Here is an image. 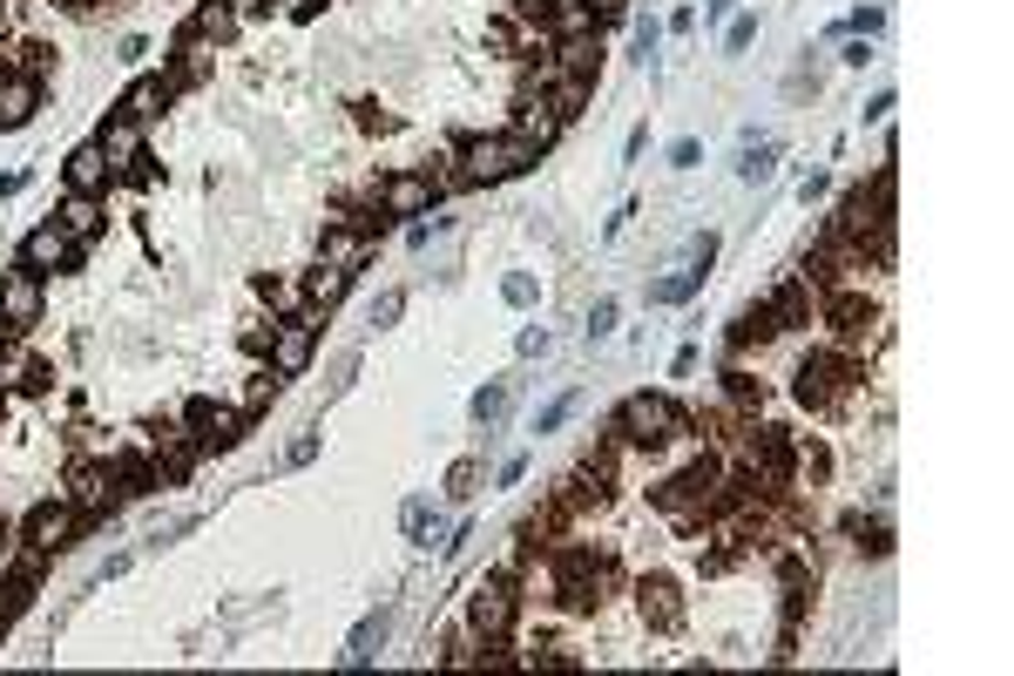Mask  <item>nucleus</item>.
Listing matches in <instances>:
<instances>
[{"mask_svg": "<svg viewBox=\"0 0 1014 676\" xmlns=\"http://www.w3.org/2000/svg\"><path fill=\"white\" fill-rule=\"evenodd\" d=\"M656 42H662V27H656V21H643V27H636V55L649 61V55H656Z\"/></svg>", "mask_w": 1014, "mask_h": 676, "instance_id": "nucleus-48", "label": "nucleus"}, {"mask_svg": "<svg viewBox=\"0 0 1014 676\" xmlns=\"http://www.w3.org/2000/svg\"><path fill=\"white\" fill-rule=\"evenodd\" d=\"M311 460H319V433H298L285 447V467H311Z\"/></svg>", "mask_w": 1014, "mask_h": 676, "instance_id": "nucleus-38", "label": "nucleus"}, {"mask_svg": "<svg viewBox=\"0 0 1014 676\" xmlns=\"http://www.w3.org/2000/svg\"><path fill=\"white\" fill-rule=\"evenodd\" d=\"M609 325H615V298H596V311H589V339H609Z\"/></svg>", "mask_w": 1014, "mask_h": 676, "instance_id": "nucleus-40", "label": "nucleus"}, {"mask_svg": "<svg viewBox=\"0 0 1014 676\" xmlns=\"http://www.w3.org/2000/svg\"><path fill=\"white\" fill-rule=\"evenodd\" d=\"M68 237H74V244H89V237L102 230V204H95V196H68V204H61V217H55Z\"/></svg>", "mask_w": 1014, "mask_h": 676, "instance_id": "nucleus-27", "label": "nucleus"}, {"mask_svg": "<svg viewBox=\"0 0 1014 676\" xmlns=\"http://www.w3.org/2000/svg\"><path fill=\"white\" fill-rule=\"evenodd\" d=\"M541 95H549V108L562 115V123H568V115H581V108H589V95H596V75H555V82L541 89Z\"/></svg>", "mask_w": 1014, "mask_h": 676, "instance_id": "nucleus-23", "label": "nucleus"}, {"mask_svg": "<svg viewBox=\"0 0 1014 676\" xmlns=\"http://www.w3.org/2000/svg\"><path fill=\"white\" fill-rule=\"evenodd\" d=\"M189 27H197L204 42H238V27H244V14H230L223 0H204V8H197V21H189Z\"/></svg>", "mask_w": 1014, "mask_h": 676, "instance_id": "nucleus-28", "label": "nucleus"}, {"mask_svg": "<svg viewBox=\"0 0 1014 676\" xmlns=\"http://www.w3.org/2000/svg\"><path fill=\"white\" fill-rule=\"evenodd\" d=\"M345 285H353V271H338V264H319L304 277V305H319V311H332L338 298H345Z\"/></svg>", "mask_w": 1014, "mask_h": 676, "instance_id": "nucleus-26", "label": "nucleus"}, {"mask_svg": "<svg viewBox=\"0 0 1014 676\" xmlns=\"http://www.w3.org/2000/svg\"><path fill=\"white\" fill-rule=\"evenodd\" d=\"M95 142H102L108 163H136V156H142V123H129V115H108Z\"/></svg>", "mask_w": 1014, "mask_h": 676, "instance_id": "nucleus-22", "label": "nucleus"}, {"mask_svg": "<svg viewBox=\"0 0 1014 676\" xmlns=\"http://www.w3.org/2000/svg\"><path fill=\"white\" fill-rule=\"evenodd\" d=\"M670 163H677V170H696V163H704V149H696V142H690V136H683V142H677V149H670Z\"/></svg>", "mask_w": 1014, "mask_h": 676, "instance_id": "nucleus-46", "label": "nucleus"}, {"mask_svg": "<svg viewBox=\"0 0 1014 676\" xmlns=\"http://www.w3.org/2000/svg\"><path fill=\"white\" fill-rule=\"evenodd\" d=\"M696 285H704V264H696V271H670V277H656V285H649V305H690Z\"/></svg>", "mask_w": 1014, "mask_h": 676, "instance_id": "nucleus-29", "label": "nucleus"}, {"mask_svg": "<svg viewBox=\"0 0 1014 676\" xmlns=\"http://www.w3.org/2000/svg\"><path fill=\"white\" fill-rule=\"evenodd\" d=\"M866 196H873V204H879V210L892 217V210H900V170H892V163H886V170H879V176L866 183Z\"/></svg>", "mask_w": 1014, "mask_h": 676, "instance_id": "nucleus-33", "label": "nucleus"}, {"mask_svg": "<svg viewBox=\"0 0 1014 676\" xmlns=\"http://www.w3.org/2000/svg\"><path fill=\"white\" fill-rule=\"evenodd\" d=\"M270 339H278V325H251V332H244L251 352H270Z\"/></svg>", "mask_w": 1014, "mask_h": 676, "instance_id": "nucleus-50", "label": "nucleus"}, {"mask_svg": "<svg viewBox=\"0 0 1014 676\" xmlns=\"http://www.w3.org/2000/svg\"><path fill=\"white\" fill-rule=\"evenodd\" d=\"M230 14H257V8H270V0H223Z\"/></svg>", "mask_w": 1014, "mask_h": 676, "instance_id": "nucleus-51", "label": "nucleus"}, {"mask_svg": "<svg viewBox=\"0 0 1014 676\" xmlns=\"http://www.w3.org/2000/svg\"><path fill=\"white\" fill-rule=\"evenodd\" d=\"M0 89H8V61H0Z\"/></svg>", "mask_w": 1014, "mask_h": 676, "instance_id": "nucleus-52", "label": "nucleus"}, {"mask_svg": "<svg viewBox=\"0 0 1014 676\" xmlns=\"http://www.w3.org/2000/svg\"><path fill=\"white\" fill-rule=\"evenodd\" d=\"M0 61H8V75H27V82H48V75H55V48L48 42H14Z\"/></svg>", "mask_w": 1014, "mask_h": 676, "instance_id": "nucleus-24", "label": "nucleus"}, {"mask_svg": "<svg viewBox=\"0 0 1014 676\" xmlns=\"http://www.w3.org/2000/svg\"><path fill=\"white\" fill-rule=\"evenodd\" d=\"M771 339H777V318H771V305H745V311L730 318V332H724V345H730V352H751V345L764 352Z\"/></svg>", "mask_w": 1014, "mask_h": 676, "instance_id": "nucleus-15", "label": "nucleus"}, {"mask_svg": "<svg viewBox=\"0 0 1014 676\" xmlns=\"http://www.w3.org/2000/svg\"><path fill=\"white\" fill-rule=\"evenodd\" d=\"M474 481H481V467H474V460H453V473H447V494H453V501H466V494H474Z\"/></svg>", "mask_w": 1014, "mask_h": 676, "instance_id": "nucleus-37", "label": "nucleus"}, {"mask_svg": "<svg viewBox=\"0 0 1014 676\" xmlns=\"http://www.w3.org/2000/svg\"><path fill=\"white\" fill-rule=\"evenodd\" d=\"M541 352H549V332L528 325V332H521V359H541Z\"/></svg>", "mask_w": 1014, "mask_h": 676, "instance_id": "nucleus-47", "label": "nucleus"}, {"mask_svg": "<svg viewBox=\"0 0 1014 676\" xmlns=\"http://www.w3.org/2000/svg\"><path fill=\"white\" fill-rule=\"evenodd\" d=\"M771 318H777V332H811V318H818V291L805 285V277H785L771 298Z\"/></svg>", "mask_w": 1014, "mask_h": 676, "instance_id": "nucleus-11", "label": "nucleus"}, {"mask_svg": "<svg viewBox=\"0 0 1014 676\" xmlns=\"http://www.w3.org/2000/svg\"><path fill=\"white\" fill-rule=\"evenodd\" d=\"M379 204H385V217H419L426 204H434V183H426V176H385Z\"/></svg>", "mask_w": 1014, "mask_h": 676, "instance_id": "nucleus-16", "label": "nucleus"}, {"mask_svg": "<svg viewBox=\"0 0 1014 676\" xmlns=\"http://www.w3.org/2000/svg\"><path fill=\"white\" fill-rule=\"evenodd\" d=\"M278 386H285V373H278V366H270V373H257V379H251V392H244V413L270 406V400H278Z\"/></svg>", "mask_w": 1014, "mask_h": 676, "instance_id": "nucleus-34", "label": "nucleus"}, {"mask_svg": "<svg viewBox=\"0 0 1014 676\" xmlns=\"http://www.w3.org/2000/svg\"><path fill=\"white\" fill-rule=\"evenodd\" d=\"M575 413V400H555V406H541V420H534V433H555L562 420Z\"/></svg>", "mask_w": 1014, "mask_h": 676, "instance_id": "nucleus-42", "label": "nucleus"}, {"mask_svg": "<svg viewBox=\"0 0 1014 676\" xmlns=\"http://www.w3.org/2000/svg\"><path fill=\"white\" fill-rule=\"evenodd\" d=\"M385 635H393V616H385V609H372V616L353 629V643H345V663H353V669H366V663L385 650Z\"/></svg>", "mask_w": 1014, "mask_h": 676, "instance_id": "nucleus-21", "label": "nucleus"}, {"mask_svg": "<svg viewBox=\"0 0 1014 676\" xmlns=\"http://www.w3.org/2000/svg\"><path fill=\"white\" fill-rule=\"evenodd\" d=\"M406 311V291H385L379 305H372V325H393V318Z\"/></svg>", "mask_w": 1014, "mask_h": 676, "instance_id": "nucleus-41", "label": "nucleus"}, {"mask_svg": "<svg viewBox=\"0 0 1014 676\" xmlns=\"http://www.w3.org/2000/svg\"><path fill=\"white\" fill-rule=\"evenodd\" d=\"M555 68L562 75H596L602 68V34H562V42H549Z\"/></svg>", "mask_w": 1014, "mask_h": 676, "instance_id": "nucleus-18", "label": "nucleus"}, {"mask_svg": "<svg viewBox=\"0 0 1014 676\" xmlns=\"http://www.w3.org/2000/svg\"><path fill=\"white\" fill-rule=\"evenodd\" d=\"M636 609H643V622H649L656 635H677L683 616H690V609H683V588H677L670 575H643V582H636Z\"/></svg>", "mask_w": 1014, "mask_h": 676, "instance_id": "nucleus-9", "label": "nucleus"}, {"mask_svg": "<svg viewBox=\"0 0 1014 676\" xmlns=\"http://www.w3.org/2000/svg\"><path fill=\"white\" fill-rule=\"evenodd\" d=\"M845 535L860 554H892V528L886 522H866V514H845Z\"/></svg>", "mask_w": 1014, "mask_h": 676, "instance_id": "nucleus-31", "label": "nucleus"}, {"mask_svg": "<svg viewBox=\"0 0 1014 676\" xmlns=\"http://www.w3.org/2000/svg\"><path fill=\"white\" fill-rule=\"evenodd\" d=\"M21 264L27 271H68V264H82V244H74L61 224H42V230L21 237Z\"/></svg>", "mask_w": 1014, "mask_h": 676, "instance_id": "nucleus-10", "label": "nucleus"}, {"mask_svg": "<svg viewBox=\"0 0 1014 676\" xmlns=\"http://www.w3.org/2000/svg\"><path fill=\"white\" fill-rule=\"evenodd\" d=\"M609 433H615L622 447L662 454V447H690V440H696V420H690L677 400H662V392H630V400L615 406Z\"/></svg>", "mask_w": 1014, "mask_h": 676, "instance_id": "nucleus-2", "label": "nucleus"}, {"mask_svg": "<svg viewBox=\"0 0 1014 676\" xmlns=\"http://www.w3.org/2000/svg\"><path fill=\"white\" fill-rule=\"evenodd\" d=\"M507 413V386H481L474 392V420H500Z\"/></svg>", "mask_w": 1014, "mask_h": 676, "instance_id": "nucleus-36", "label": "nucleus"}, {"mask_svg": "<svg viewBox=\"0 0 1014 676\" xmlns=\"http://www.w3.org/2000/svg\"><path fill=\"white\" fill-rule=\"evenodd\" d=\"M860 386H866V359L826 339V345H811V359L798 366V406H811L818 420H839L852 400H860Z\"/></svg>", "mask_w": 1014, "mask_h": 676, "instance_id": "nucleus-1", "label": "nucleus"}, {"mask_svg": "<svg viewBox=\"0 0 1014 676\" xmlns=\"http://www.w3.org/2000/svg\"><path fill=\"white\" fill-rule=\"evenodd\" d=\"M42 318V271H0V325L8 332H27Z\"/></svg>", "mask_w": 1014, "mask_h": 676, "instance_id": "nucleus-8", "label": "nucleus"}, {"mask_svg": "<svg viewBox=\"0 0 1014 676\" xmlns=\"http://www.w3.org/2000/svg\"><path fill=\"white\" fill-rule=\"evenodd\" d=\"M257 298H264L270 311H285V318L304 311V285H298V277H257Z\"/></svg>", "mask_w": 1014, "mask_h": 676, "instance_id": "nucleus-30", "label": "nucleus"}, {"mask_svg": "<svg viewBox=\"0 0 1014 676\" xmlns=\"http://www.w3.org/2000/svg\"><path fill=\"white\" fill-rule=\"evenodd\" d=\"M751 42H758V21H751V14H737V21H730V34H724V48L737 55V48H751Z\"/></svg>", "mask_w": 1014, "mask_h": 676, "instance_id": "nucleus-39", "label": "nucleus"}, {"mask_svg": "<svg viewBox=\"0 0 1014 676\" xmlns=\"http://www.w3.org/2000/svg\"><path fill=\"white\" fill-rule=\"evenodd\" d=\"M61 501L82 507V522H108V514L123 507L129 494H123V481H115V467H108V460H74V467H68Z\"/></svg>", "mask_w": 1014, "mask_h": 676, "instance_id": "nucleus-5", "label": "nucleus"}, {"mask_svg": "<svg viewBox=\"0 0 1014 676\" xmlns=\"http://www.w3.org/2000/svg\"><path fill=\"white\" fill-rule=\"evenodd\" d=\"M359 108V129H393V115H385L379 102H353Z\"/></svg>", "mask_w": 1014, "mask_h": 676, "instance_id": "nucleus-44", "label": "nucleus"}, {"mask_svg": "<svg viewBox=\"0 0 1014 676\" xmlns=\"http://www.w3.org/2000/svg\"><path fill=\"white\" fill-rule=\"evenodd\" d=\"M724 406H730V413H745V420H758V406H764V379H751L745 366H730V373H724Z\"/></svg>", "mask_w": 1014, "mask_h": 676, "instance_id": "nucleus-25", "label": "nucleus"}, {"mask_svg": "<svg viewBox=\"0 0 1014 676\" xmlns=\"http://www.w3.org/2000/svg\"><path fill=\"white\" fill-rule=\"evenodd\" d=\"M319 325H325V311H319V305H304L298 318H278V339H270V366H278L285 379L311 366V339H319Z\"/></svg>", "mask_w": 1014, "mask_h": 676, "instance_id": "nucleus-7", "label": "nucleus"}, {"mask_svg": "<svg viewBox=\"0 0 1014 676\" xmlns=\"http://www.w3.org/2000/svg\"><path fill=\"white\" fill-rule=\"evenodd\" d=\"M400 528H406L413 541L426 535V501H406V507H400Z\"/></svg>", "mask_w": 1014, "mask_h": 676, "instance_id": "nucleus-43", "label": "nucleus"}, {"mask_svg": "<svg viewBox=\"0 0 1014 676\" xmlns=\"http://www.w3.org/2000/svg\"><path fill=\"white\" fill-rule=\"evenodd\" d=\"M0 386H21V392H48V386H55V373H48L42 359H27L21 345H0Z\"/></svg>", "mask_w": 1014, "mask_h": 676, "instance_id": "nucleus-19", "label": "nucleus"}, {"mask_svg": "<svg viewBox=\"0 0 1014 676\" xmlns=\"http://www.w3.org/2000/svg\"><path fill=\"white\" fill-rule=\"evenodd\" d=\"M372 251V237L353 230V224H325V244H319V264H338V271H359Z\"/></svg>", "mask_w": 1014, "mask_h": 676, "instance_id": "nucleus-14", "label": "nucleus"}, {"mask_svg": "<svg viewBox=\"0 0 1014 676\" xmlns=\"http://www.w3.org/2000/svg\"><path fill=\"white\" fill-rule=\"evenodd\" d=\"M48 82H27V75H8V89H0V129H27L34 108H42Z\"/></svg>", "mask_w": 1014, "mask_h": 676, "instance_id": "nucleus-13", "label": "nucleus"}, {"mask_svg": "<svg viewBox=\"0 0 1014 676\" xmlns=\"http://www.w3.org/2000/svg\"><path fill=\"white\" fill-rule=\"evenodd\" d=\"M176 95H170V82H163V75H142V82L123 95V108H115V115H129V123H155V115H163Z\"/></svg>", "mask_w": 1014, "mask_h": 676, "instance_id": "nucleus-20", "label": "nucleus"}, {"mask_svg": "<svg viewBox=\"0 0 1014 676\" xmlns=\"http://www.w3.org/2000/svg\"><path fill=\"white\" fill-rule=\"evenodd\" d=\"M89 522H82V507H74V501H42V507H27V522H21V541L27 548H48V554H61L74 535H82Z\"/></svg>", "mask_w": 1014, "mask_h": 676, "instance_id": "nucleus-6", "label": "nucleus"}, {"mask_svg": "<svg viewBox=\"0 0 1014 676\" xmlns=\"http://www.w3.org/2000/svg\"><path fill=\"white\" fill-rule=\"evenodd\" d=\"M515 136H521V142H534V149H549V142L562 136V115L549 108V95H541V102H534V95H521V108H515Z\"/></svg>", "mask_w": 1014, "mask_h": 676, "instance_id": "nucleus-17", "label": "nucleus"}, {"mask_svg": "<svg viewBox=\"0 0 1014 676\" xmlns=\"http://www.w3.org/2000/svg\"><path fill=\"white\" fill-rule=\"evenodd\" d=\"M108 170H115V163L102 156V142H82V149L61 163V176H68L74 196H102V190H108Z\"/></svg>", "mask_w": 1014, "mask_h": 676, "instance_id": "nucleus-12", "label": "nucleus"}, {"mask_svg": "<svg viewBox=\"0 0 1014 676\" xmlns=\"http://www.w3.org/2000/svg\"><path fill=\"white\" fill-rule=\"evenodd\" d=\"M845 27H860V34H879V27H886V8H860V14H852Z\"/></svg>", "mask_w": 1014, "mask_h": 676, "instance_id": "nucleus-45", "label": "nucleus"}, {"mask_svg": "<svg viewBox=\"0 0 1014 676\" xmlns=\"http://www.w3.org/2000/svg\"><path fill=\"white\" fill-rule=\"evenodd\" d=\"M487 48H515V21H487Z\"/></svg>", "mask_w": 1014, "mask_h": 676, "instance_id": "nucleus-49", "label": "nucleus"}, {"mask_svg": "<svg viewBox=\"0 0 1014 676\" xmlns=\"http://www.w3.org/2000/svg\"><path fill=\"white\" fill-rule=\"evenodd\" d=\"M771 156H777V142H771V136H758V142H745V156H737V176H745V183H758V176H771Z\"/></svg>", "mask_w": 1014, "mask_h": 676, "instance_id": "nucleus-32", "label": "nucleus"}, {"mask_svg": "<svg viewBox=\"0 0 1014 676\" xmlns=\"http://www.w3.org/2000/svg\"><path fill=\"white\" fill-rule=\"evenodd\" d=\"M453 163L466 170V183H507V176L534 170V163H541V149H534V142H521L515 129H507V136H466Z\"/></svg>", "mask_w": 1014, "mask_h": 676, "instance_id": "nucleus-3", "label": "nucleus"}, {"mask_svg": "<svg viewBox=\"0 0 1014 676\" xmlns=\"http://www.w3.org/2000/svg\"><path fill=\"white\" fill-rule=\"evenodd\" d=\"M515 609H521V588H515V569H487L474 582V595H466V629L487 635V643H507L515 635Z\"/></svg>", "mask_w": 1014, "mask_h": 676, "instance_id": "nucleus-4", "label": "nucleus"}, {"mask_svg": "<svg viewBox=\"0 0 1014 676\" xmlns=\"http://www.w3.org/2000/svg\"><path fill=\"white\" fill-rule=\"evenodd\" d=\"M500 298H507V305H534V298H541V285H534L528 271H515V277H500Z\"/></svg>", "mask_w": 1014, "mask_h": 676, "instance_id": "nucleus-35", "label": "nucleus"}]
</instances>
